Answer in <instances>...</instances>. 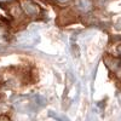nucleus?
Wrapping results in <instances>:
<instances>
[{
  "label": "nucleus",
  "instance_id": "nucleus-5",
  "mask_svg": "<svg viewBox=\"0 0 121 121\" xmlns=\"http://www.w3.org/2000/svg\"><path fill=\"white\" fill-rule=\"evenodd\" d=\"M57 1H58V3H63V4H64V3H68V1H70V0H57Z\"/></svg>",
  "mask_w": 121,
  "mask_h": 121
},
{
  "label": "nucleus",
  "instance_id": "nucleus-2",
  "mask_svg": "<svg viewBox=\"0 0 121 121\" xmlns=\"http://www.w3.org/2000/svg\"><path fill=\"white\" fill-rule=\"evenodd\" d=\"M22 7H23V10L26 11V13L28 16H32V17L36 16L38 12H39L38 6L33 1H30V0H23V1H22Z\"/></svg>",
  "mask_w": 121,
  "mask_h": 121
},
{
  "label": "nucleus",
  "instance_id": "nucleus-1",
  "mask_svg": "<svg viewBox=\"0 0 121 121\" xmlns=\"http://www.w3.org/2000/svg\"><path fill=\"white\" fill-rule=\"evenodd\" d=\"M17 41L19 45H22L24 47H32L39 43V36L34 33H24L22 35H19Z\"/></svg>",
  "mask_w": 121,
  "mask_h": 121
},
{
  "label": "nucleus",
  "instance_id": "nucleus-6",
  "mask_svg": "<svg viewBox=\"0 0 121 121\" xmlns=\"http://www.w3.org/2000/svg\"><path fill=\"white\" fill-rule=\"evenodd\" d=\"M12 1V0H0V3H10Z\"/></svg>",
  "mask_w": 121,
  "mask_h": 121
},
{
  "label": "nucleus",
  "instance_id": "nucleus-7",
  "mask_svg": "<svg viewBox=\"0 0 121 121\" xmlns=\"http://www.w3.org/2000/svg\"><path fill=\"white\" fill-rule=\"evenodd\" d=\"M0 121H7L6 119H0Z\"/></svg>",
  "mask_w": 121,
  "mask_h": 121
},
{
  "label": "nucleus",
  "instance_id": "nucleus-3",
  "mask_svg": "<svg viewBox=\"0 0 121 121\" xmlns=\"http://www.w3.org/2000/svg\"><path fill=\"white\" fill-rule=\"evenodd\" d=\"M75 6L82 12H88L92 10L93 4L91 0H76L75 1Z\"/></svg>",
  "mask_w": 121,
  "mask_h": 121
},
{
  "label": "nucleus",
  "instance_id": "nucleus-4",
  "mask_svg": "<svg viewBox=\"0 0 121 121\" xmlns=\"http://www.w3.org/2000/svg\"><path fill=\"white\" fill-rule=\"evenodd\" d=\"M50 115L51 116H53L56 120H58V121H69V119L67 117V116H59V115H57L56 113H52V112H50Z\"/></svg>",
  "mask_w": 121,
  "mask_h": 121
}]
</instances>
